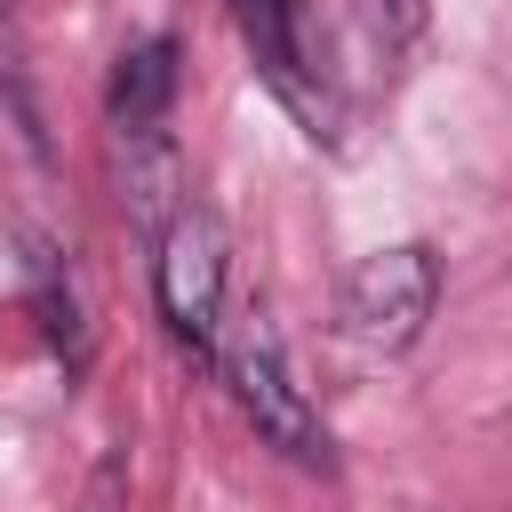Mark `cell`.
Instances as JSON below:
<instances>
[{"instance_id":"cell-6","label":"cell","mask_w":512,"mask_h":512,"mask_svg":"<svg viewBox=\"0 0 512 512\" xmlns=\"http://www.w3.org/2000/svg\"><path fill=\"white\" fill-rule=\"evenodd\" d=\"M368 24H376L384 48H408L424 32V0H368Z\"/></svg>"},{"instance_id":"cell-5","label":"cell","mask_w":512,"mask_h":512,"mask_svg":"<svg viewBox=\"0 0 512 512\" xmlns=\"http://www.w3.org/2000/svg\"><path fill=\"white\" fill-rule=\"evenodd\" d=\"M168 112H176V40L152 32V40L120 48L112 88H104V120H112V136H152V128H168Z\"/></svg>"},{"instance_id":"cell-1","label":"cell","mask_w":512,"mask_h":512,"mask_svg":"<svg viewBox=\"0 0 512 512\" xmlns=\"http://www.w3.org/2000/svg\"><path fill=\"white\" fill-rule=\"evenodd\" d=\"M216 376H224V392L240 400V416L256 424V440H264V448H280V456H288V464H304V472H336L328 416H320V408H312V392L296 384L288 344H280V328H272L264 312H248V320H232V328H224V344H216Z\"/></svg>"},{"instance_id":"cell-4","label":"cell","mask_w":512,"mask_h":512,"mask_svg":"<svg viewBox=\"0 0 512 512\" xmlns=\"http://www.w3.org/2000/svg\"><path fill=\"white\" fill-rule=\"evenodd\" d=\"M232 24H240V48L256 64V80L304 120L312 144H336L344 136V88L328 72V48L312 32V8L304 0H232Z\"/></svg>"},{"instance_id":"cell-2","label":"cell","mask_w":512,"mask_h":512,"mask_svg":"<svg viewBox=\"0 0 512 512\" xmlns=\"http://www.w3.org/2000/svg\"><path fill=\"white\" fill-rule=\"evenodd\" d=\"M152 304H160V328L216 368V344H224V288H232V256H224V232L200 200H184L152 240Z\"/></svg>"},{"instance_id":"cell-3","label":"cell","mask_w":512,"mask_h":512,"mask_svg":"<svg viewBox=\"0 0 512 512\" xmlns=\"http://www.w3.org/2000/svg\"><path fill=\"white\" fill-rule=\"evenodd\" d=\"M440 288H448V272H440L432 240L368 248L336 288V336L360 352H408L424 336V320L440 312Z\"/></svg>"},{"instance_id":"cell-7","label":"cell","mask_w":512,"mask_h":512,"mask_svg":"<svg viewBox=\"0 0 512 512\" xmlns=\"http://www.w3.org/2000/svg\"><path fill=\"white\" fill-rule=\"evenodd\" d=\"M8 16H16V0H0V24H8Z\"/></svg>"}]
</instances>
